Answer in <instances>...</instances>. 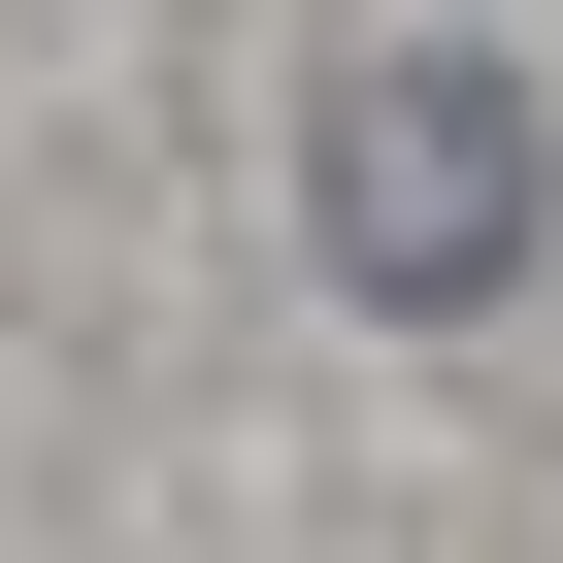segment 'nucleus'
<instances>
[{"label":"nucleus","instance_id":"nucleus-1","mask_svg":"<svg viewBox=\"0 0 563 563\" xmlns=\"http://www.w3.org/2000/svg\"><path fill=\"white\" fill-rule=\"evenodd\" d=\"M332 265H365V299H497V265H530V100L464 34L332 67Z\"/></svg>","mask_w":563,"mask_h":563}]
</instances>
